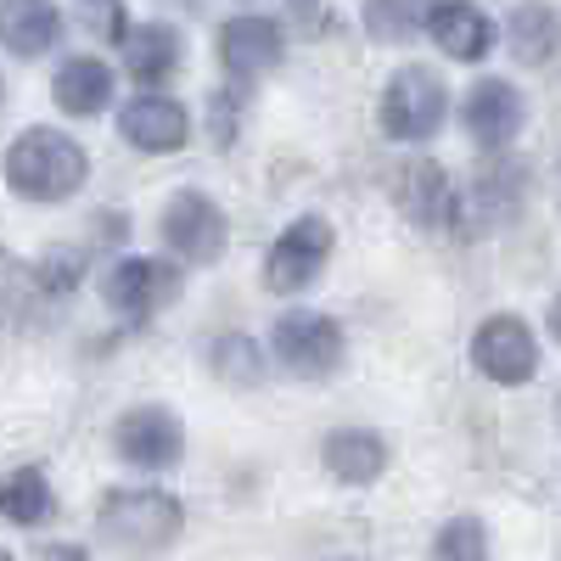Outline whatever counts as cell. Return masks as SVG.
<instances>
[{
    "label": "cell",
    "instance_id": "6da1fadb",
    "mask_svg": "<svg viewBox=\"0 0 561 561\" xmlns=\"http://www.w3.org/2000/svg\"><path fill=\"white\" fill-rule=\"evenodd\" d=\"M90 180V158L73 135L51 124H28L7 147V185L23 203H68Z\"/></svg>",
    "mask_w": 561,
    "mask_h": 561
},
{
    "label": "cell",
    "instance_id": "7a4b0ae2",
    "mask_svg": "<svg viewBox=\"0 0 561 561\" xmlns=\"http://www.w3.org/2000/svg\"><path fill=\"white\" fill-rule=\"evenodd\" d=\"M96 528H102L107 545L147 556V550H163V545L180 539L185 511H180V500L163 494V489H113V494H102Z\"/></svg>",
    "mask_w": 561,
    "mask_h": 561
},
{
    "label": "cell",
    "instance_id": "3957f363",
    "mask_svg": "<svg viewBox=\"0 0 561 561\" xmlns=\"http://www.w3.org/2000/svg\"><path fill=\"white\" fill-rule=\"evenodd\" d=\"M444 113H449V90H444V79L433 68H415L410 62V68H399L382 84L377 118H382L388 140H427V135H438Z\"/></svg>",
    "mask_w": 561,
    "mask_h": 561
},
{
    "label": "cell",
    "instance_id": "277c9868",
    "mask_svg": "<svg viewBox=\"0 0 561 561\" xmlns=\"http://www.w3.org/2000/svg\"><path fill=\"white\" fill-rule=\"evenodd\" d=\"M270 348L293 377L320 382L343 365V325L332 314H320V309H287L270 332Z\"/></svg>",
    "mask_w": 561,
    "mask_h": 561
},
{
    "label": "cell",
    "instance_id": "5b68a950",
    "mask_svg": "<svg viewBox=\"0 0 561 561\" xmlns=\"http://www.w3.org/2000/svg\"><path fill=\"white\" fill-rule=\"evenodd\" d=\"M332 225H325L320 214H298L287 230L275 237V248L264 253V287L280 293V298H293L304 287H314L325 259H332Z\"/></svg>",
    "mask_w": 561,
    "mask_h": 561
},
{
    "label": "cell",
    "instance_id": "8992f818",
    "mask_svg": "<svg viewBox=\"0 0 561 561\" xmlns=\"http://www.w3.org/2000/svg\"><path fill=\"white\" fill-rule=\"evenodd\" d=\"M163 242L174 259L185 264H219L225 248H230V219L225 208L208 197V192H174L163 203Z\"/></svg>",
    "mask_w": 561,
    "mask_h": 561
},
{
    "label": "cell",
    "instance_id": "52a82bcc",
    "mask_svg": "<svg viewBox=\"0 0 561 561\" xmlns=\"http://www.w3.org/2000/svg\"><path fill=\"white\" fill-rule=\"evenodd\" d=\"M472 365L500 388H523L539 377V337L523 314H489L472 337Z\"/></svg>",
    "mask_w": 561,
    "mask_h": 561
},
{
    "label": "cell",
    "instance_id": "ba28073f",
    "mask_svg": "<svg viewBox=\"0 0 561 561\" xmlns=\"http://www.w3.org/2000/svg\"><path fill=\"white\" fill-rule=\"evenodd\" d=\"M113 449H118V460L140 466V472H163V466L185 460V421L169 404H135L118 415Z\"/></svg>",
    "mask_w": 561,
    "mask_h": 561
},
{
    "label": "cell",
    "instance_id": "9c48e42d",
    "mask_svg": "<svg viewBox=\"0 0 561 561\" xmlns=\"http://www.w3.org/2000/svg\"><path fill=\"white\" fill-rule=\"evenodd\" d=\"M180 287H185L180 264H169V259H118L102 275V298L124 320H152L158 309H169L180 298Z\"/></svg>",
    "mask_w": 561,
    "mask_h": 561
},
{
    "label": "cell",
    "instance_id": "30bf717a",
    "mask_svg": "<svg viewBox=\"0 0 561 561\" xmlns=\"http://www.w3.org/2000/svg\"><path fill=\"white\" fill-rule=\"evenodd\" d=\"M523 197H528V169L511 163V158H494L478 169L472 180V197L460 203V230L466 237H494L511 219L523 214Z\"/></svg>",
    "mask_w": 561,
    "mask_h": 561
},
{
    "label": "cell",
    "instance_id": "8fae6325",
    "mask_svg": "<svg viewBox=\"0 0 561 561\" xmlns=\"http://www.w3.org/2000/svg\"><path fill=\"white\" fill-rule=\"evenodd\" d=\"M523 118L528 113H523V96H517L511 79H478L472 90H466V102H460V124H466V135H472L483 152H505L511 140H517Z\"/></svg>",
    "mask_w": 561,
    "mask_h": 561
},
{
    "label": "cell",
    "instance_id": "7c38bea8",
    "mask_svg": "<svg viewBox=\"0 0 561 561\" xmlns=\"http://www.w3.org/2000/svg\"><path fill=\"white\" fill-rule=\"evenodd\" d=\"M280 57H287V34H280L275 18L242 12V18H230V23L219 28V62H225L230 79L253 84V79H264L270 68H280Z\"/></svg>",
    "mask_w": 561,
    "mask_h": 561
},
{
    "label": "cell",
    "instance_id": "4fadbf2b",
    "mask_svg": "<svg viewBox=\"0 0 561 561\" xmlns=\"http://www.w3.org/2000/svg\"><path fill=\"white\" fill-rule=\"evenodd\" d=\"M118 135L129 140L135 152L169 158V152H180L185 140H192V118H185V107L174 96H135V102L118 107Z\"/></svg>",
    "mask_w": 561,
    "mask_h": 561
},
{
    "label": "cell",
    "instance_id": "5bb4252c",
    "mask_svg": "<svg viewBox=\"0 0 561 561\" xmlns=\"http://www.w3.org/2000/svg\"><path fill=\"white\" fill-rule=\"evenodd\" d=\"M399 208L421 230H460V192L449 185V169L433 158H415L399 169Z\"/></svg>",
    "mask_w": 561,
    "mask_h": 561
},
{
    "label": "cell",
    "instance_id": "9a60e30c",
    "mask_svg": "<svg viewBox=\"0 0 561 561\" xmlns=\"http://www.w3.org/2000/svg\"><path fill=\"white\" fill-rule=\"evenodd\" d=\"M427 34L438 39V51L455 57V62H483L494 51V18L483 7H472V0H433L427 7Z\"/></svg>",
    "mask_w": 561,
    "mask_h": 561
},
{
    "label": "cell",
    "instance_id": "2e32d148",
    "mask_svg": "<svg viewBox=\"0 0 561 561\" xmlns=\"http://www.w3.org/2000/svg\"><path fill=\"white\" fill-rule=\"evenodd\" d=\"M118 51H124V73L135 84H163L185 57V39L169 23H135L118 34Z\"/></svg>",
    "mask_w": 561,
    "mask_h": 561
},
{
    "label": "cell",
    "instance_id": "e0dca14e",
    "mask_svg": "<svg viewBox=\"0 0 561 561\" xmlns=\"http://www.w3.org/2000/svg\"><path fill=\"white\" fill-rule=\"evenodd\" d=\"M320 460H325V472H332L337 483H354V489L377 483L388 472V438L370 433V427H337V433H325Z\"/></svg>",
    "mask_w": 561,
    "mask_h": 561
},
{
    "label": "cell",
    "instance_id": "ac0fdd59",
    "mask_svg": "<svg viewBox=\"0 0 561 561\" xmlns=\"http://www.w3.org/2000/svg\"><path fill=\"white\" fill-rule=\"evenodd\" d=\"M62 39V12L51 0H0V45L12 57L34 62Z\"/></svg>",
    "mask_w": 561,
    "mask_h": 561
},
{
    "label": "cell",
    "instance_id": "d6986e66",
    "mask_svg": "<svg viewBox=\"0 0 561 561\" xmlns=\"http://www.w3.org/2000/svg\"><path fill=\"white\" fill-rule=\"evenodd\" d=\"M51 96L68 118H96L113 102V68L102 57H68L51 79Z\"/></svg>",
    "mask_w": 561,
    "mask_h": 561
},
{
    "label": "cell",
    "instance_id": "ffe728a7",
    "mask_svg": "<svg viewBox=\"0 0 561 561\" xmlns=\"http://www.w3.org/2000/svg\"><path fill=\"white\" fill-rule=\"evenodd\" d=\"M505 45L523 68H545L561 51V18L545 0H523V7H511V18H505Z\"/></svg>",
    "mask_w": 561,
    "mask_h": 561
},
{
    "label": "cell",
    "instance_id": "44dd1931",
    "mask_svg": "<svg viewBox=\"0 0 561 561\" xmlns=\"http://www.w3.org/2000/svg\"><path fill=\"white\" fill-rule=\"evenodd\" d=\"M51 511H57V489L39 466H12L0 478V517L12 528H39V523H51Z\"/></svg>",
    "mask_w": 561,
    "mask_h": 561
},
{
    "label": "cell",
    "instance_id": "7402d4cb",
    "mask_svg": "<svg viewBox=\"0 0 561 561\" xmlns=\"http://www.w3.org/2000/svg\"><path fill=\"white\" fill-rule=\"evenodd\" d=\"M365 28L382 45H404L427 28V0H365Z\"/></svg>",
    "mask_w": 561,
    "mask_h": 561
},
{
    "label": "cell",
    "instance_id": "603a6c76",
    "mask_svg": "<svg viewBox=\"0 0 561 561\" xmlns=\"http://www.w3.org/2000/svg\"><path fill=\"white\" fill-rule=\"evenodd\" d=\"M208 365H214V377L230 382V388H259V382H264V354H259V343L242 337V332L219 337V343L208 348Z\"/></svg>",
    "mask_w": 561,
    "mask_h": 561
},
{
    "label": "cell",
    "instance_id": "cb8c5ba5",
    "mask_svg": "<svg viewBox=\"0 0 561 561\" xmlns=\"http://www.w3.org/2000/svg\"><path fill=\"white\" fill-rule=\"evenodd\" d=\"M483 523L478 517H455L444 534H438V545H433V556L438 561H483Z\"/></svg>",
    "mask_w": 561,
    "mask_h": 561
},
{
    "label": "cell",
    "instance_id": "d4e9b609",
    "mask_svg": "<svg viewBox=\"0 0 561 561\" xmlns=\"http://www.w3.org/2000/svg\"><path fill=\"white\" fill-rule=\"evenodd\" d=\"M79 270H84V259H79L73 248H57V253H45L28 275H34L39 293H73V287H79Z\"/></svg>",
    "mask_w": 561,
    "mask_h": 561
},
{
    "label": "cell",
    "instance_id": "484cf974",
    "mask_svg": "<svg viewBox=\"0 0 561 561\" xmlns=\"http://www.w3.org/2000/svg\"><path fill=\"white\" fill-rule=\"evenodd\" d=\"M39 561H90V556H84L79 545H45V550H39Z\"/></svg>",
    "mask_w": 561,
    "mask_h": 561
},
{
    "label": "cell",
    "instance_id": "4316f807",
    "mask_svg": "<svg viewBox=\"0 0 561 561\" xmlns=\"http://www.w3.org/2000/svg\"><path fill=\"white\" fill-rule=\"evenodd\" d=\"M550 332H556V343H561V293H556V304H550Z\"/></svg>",
    "mask_w": 561,
    "mask_h": 561
},
{
    "label": "cell",
    "instance_id": "83f0119b",
    "mask_svg": "<svg viewBox=\"0 0 561 561\" xmlns=\"http://www.w3.org/2000/svg\"><path fill=\"white\" fill-rule=\"evenodd\" d=\"M0 561H18V556H12V550H0Z\"/></svg>",
    "mask_w": 561,
    "mask_h": 561
},
{
    "label": "cell",
    "instance_id": "f1b7e54d",
    "mask_svg": "<svg viewBox=\"0 0 561 561\" xmlns=\"http://www.w3.org/2000/svg\"><path fill=\"white\" fill-rule=\"evenodd\" d=\"M96 7H113V0H96Z\"/></svg>",
    "mask_w": 561,
    "mask_h": 561
},
{
    "label": "cell",
    "instance_id": "f546056e",
    "mask_svg": "<svg viewBox=\"0 0 561 561\" xmlns=\"http://www.w3.org/2000/svg\"><path fill=\"white\" fill-rule=\"evenodd\" d=\"M427 7H433V0H427Z\"/></svg>",
    "mask_w": 561,
    "mask_h": 561
}]
</instances>
